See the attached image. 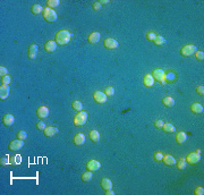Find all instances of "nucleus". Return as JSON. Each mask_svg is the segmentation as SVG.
<instances>
[{"mask_svg":"<svg viewBox=\"0 0 204 195\" xmlns=\"http://www.w3.org/2000/svg\"><path fill=\"white\" fill-rule=\"evenodd\" d=\"M162 129L166 132V133H175V130H176V128H175V126L173 125H171V124L169 123H164L162 126Z\"/></svg>","mask_w":204,"mask_h":195,"instance_id":"cd10ccee","label":"nucleus"},{"mask_svg":"<svg viewBox=\"0 0 204 195\" xmlns=\"http://www.w3.org/2000/svg\"><path fill=\"white\" fill-rule=\"evenodd\" d=\"M200 160H201L200 153H197V152H192V153H189L188 155H187L186 162L189 164H196L200 162Z\"/></svg>","mask_w":204,"mask_h":195,"instance_id":"423d86ee","label":"nucleus"},{"mask_svg":"<svg viewBox=\"0 0 204 195\" xmlns=\"http://www.w3.org/2000/svg\"><path fill=\"white\" fill-rule=\"evenodd\" d=\"M7 73H8V70H7V68L4 66L0 67V76L4 77V76H7Z\"/></svg>","mask_w":204,"mask_h":195,"instance_id":"79ce46f5","label":"nucleus"},{"mask_svg":"<svg viewBox=\"0 0 204 195\" xmlns=\"http://www.w3.org/2000/svg\"><path fill=\"white\" fill-rule=\"evenodd\" d=\"M92 177H93V175H92V171H86V172H84V174L82 175V180L83 182H85V183H87V182H90V180L92 179Z\"/></svg>","mask_w":204,"mask_h":195,"instance_id":"2f4dec72","label":"nucleus"},{"mask_svg":"<svg viewBox=\"0 0 204 195\" xmlns=\"http://www.w3.org/2000/svg\"><path fill=\"white\" fill-rule=\"evenodd\" d=\"M71 107L74 110H76V111H82V109H83V104H82L81 101H74V102L71 103Z\"/></svg>","mask_w":204,"mask_h":195,"instance_id":"473e14b6","label":"nucleus"},{"mask_svg":"<svg viewBox=\"0 0 204 195\" xmlns=\"http://www.w3.org/2000/svg\"><path fill=\"white\" fill-rule=\"evenodd\" d=\"M152 76L154 80H157L158 82H160L161 84H166V72L162 69H154L153 70Z\"/></svg>","mask_w":204,"mask_h":195,"instance_id":"39448f33","label":"nucleus"},{"mask_svg":"<svg viewBox=\"0 0 204 195\" xmlns=\"http://www.w3.org/2000/svg\"><path fill=\"white\" fill-rule=\"evenodd\" d=\"M90 140H91L92 142H94V143H97V142H99L100 141V134H99V132L98 130H91L90 132Z\"/></svg>","mask_w":204,"mask_h":195,"instance_id":"a878e982","label":"nucleus"},{"mask_svg":"<svg viewBox=\"0 0 204 195\" xmlns=\"http://www.w3.org/2000/svg\"><path fill=\"white\" fill-rule=\"evenodd\" d=\"M104 94L107 95V97H112L113 94H115V88L111 86H108L107 88H106V92H104Z\"/></svg>","mask_w":204,"mask_h":195,"instance_id":"e433bc0d","label":"nucleus"},{"mask_svg":"<svg viewBox=\"0 0 204 195\" xmlns=\"http://www.w3.org/2000/svg\"><path fill=\"white\" fill-rule=\"evenodd\" d=\"M59 4H60V1H59V0H48V1H46V7L52 9V8L58 7Z\"/></svg>","mask_w":204,"mask_h":195,"instance_id":"c756f323","label":"nucleus"},{"mask_svg":"<svg viewBox=\"0 0 204 195\" xmlns=\"http://www.w3.org/2000/svg\"><path fill=\"white\" fill-rule=\"evenodd\" d=\"M176 77H177V75L173 70L166 72V83H173L176 81Z\"/></svg>","mask_w":204,"mask_h":195,"instance_id":"412c9836","label":"nucleus"},{"mask_svg":"<svg viewBox=\"0 0 204 195\" xmlns=\"http://www.w3.org/2000/svg\"><path fill=\"white\" fill-rule=\"evenodd\" d=\"M17 137H18V140L24 141V140H26V137H27V134H26L25 130H20V132L17 133Z\"/></svg>","mask_w":204,"mask_h":195,"instance_id":"4c0bfd02","label":"nucleus"},{"mask_svg":"<svg viewBox=\"0 0 204 195\" xmlns=\"http://www.w3.org/2000/svg\"><path fill=\"white\" fill-rule=\"evenodd\" d=\"M186 140H187V134L185 133V132H180L176 135V141H177V143L178 144H183L186 142Z\"/></svg>","mask_w":204,"mask_h":195,"instance_id":"393cba45","label":"nucleus"},{"mask_svg":"<svg viewBox=\"0 0 204 195\" xmlns=\"http://www.w3.org/2000/svg\"><path fill=\"white\" fill-rule=\"evenodd\" d=\"M196 91H197V93H199L200 95H202V97L204 95V87L203 86H199L196 88Z\"/></svg>","mask_w":204,"mask_h":195,"instance_id":"de8ad7c7","label":"nucleus"},{"mask_svg":"<svg viewBox=\"0 0 204 195\" xmlns=\"http://www.w3.org/2000/svg\"><path fill=\"white\" fill-rule=\"evenodd\" d=\"M46 124L43 123V122H39V123L36 124V128L39 129V130H44L46 129Z\"/></svg>","mask_w":204,"mask_h":195,"instance_id":"a19ab883","label":"nucleus"},{"mask_svg":"<svg viewBox=\"0 0 204 195\" xmlns=\"http://www.w3.org/2000/svg\"><path fill=\"white\" fill-rule=\"evenodd\" d=\"M162 103L167 108H171V107L175 106V99L171 97H166L162 99Z\"/></svg>","mask_w":204,"mask_h":195,"instance_id":"5701e85b","label":"nucleus"},{"mask_svg":"<svg viewBox=\"0 0 204 195\" xmlns=\"http://www.w3.org/2000/svg\"><path fill=\"white\" fill-rule=\"evenodd\" d=\"M195 57H196V59H197V60L203 62L204 60V52L203 51H196L195 52Z\"/></svg>","mask_w":204,"mask_h":195,"instance_id":"ea45409f","label":"nucleus"},{"mask_svg":"<svg viewBox=\"0 0 204 195\" xmlns=\"http://www.w3.org/2000/svg\"><path fill=\"white\" fill-rule=\"evenodd\" d=\"M24 141H22V140H16V141H11L8 145V148H9L10 151H20L23 146H24Z\"/></svg>","mask_w":204,"mask_h":195,"instance_id":"0eeeda50","label":"nucleus"},{"mask_svg":"<svg viewBox=\"0 0 204 195\" xmlns=\"http://www.w3.org/2000/svg\"><path fill=\"white\" fill-rule=\"evenodd\" d=\"M197 51V48L196 46H194V44H188V46H185L182 48V50H180V53H182V56L184 57H190L195 55V52Z\"/></svg>","mask_w":204,"mask_h":195,"instance_id":"20e7f679","label":"nucleus"},{"mask_svg":"<svg viewBox=\"0 0 204 195\" xmlns=\"http://www.w3.org/2000/svg\"><path fill=\"white\" fill-rule=\"evenodd\" d=\"M2 123L5 126H11V125H14L15 123V118H14V116L13 115H10V113H7L4 116V118H2Z\"/></svg>","mask_w":204,"mask_h":195,"instance_id":"dca6fc26","label":"nucleus"},{"mask_svg":"<svg viewBox=\"0 0 204 195\" xmlns=\"http://www.w3.org/2000/svg\"><path fill=\"white\" fill-rule=\"evenodd\" d=\"M57 44L56 41H48L46 42V44H44V50L46 52H49V53H52V52H55V50L57 49Z\"/></svg>","mask_w":204,"mask_h":195,"instance_id":"2eb2a0df","label":"nucleus"},{"mask_svg":"<svg viewBox=\"0 0 204 195\" xmlns=\"http://www.w3.org/2000/svg\"><path fill=\"white\" fill-rule=\"evenodd\" d=\"M31 10H32V13H33L34 15H39L41 13H43V8H42V6L41 5L35 4V5H33L31 7Z\"/></svg>","mask_w":204,"mask_h":195,"instance_id":"bb28decb","label":"nucleus"},{"mask_svg":"<svg viewBox=\"0 0 204 195\" xmlns=\"http://www.w3.org/2000/svg\"><path fill=\"white\" fill-rule=\"evenodd\" d=\"M101 5H106V4H109V1L108 0H103V1H99Z\"/></svg>","mask_w":204,"mask_h":195,"instance_id":"8fccbe9b","label":"nucleus"},{"mask_svg":"<svg viewBox=\"0 0 204 195\" xmlns=\"http://www.w3.org/2000/svg\"><path fill=\"white\" fill-rule=\"evenodd\" d=\"M103 44L104 46L109 49V50H113V49H117L118 46H119V43H118L117 40H115V39H112V38H109V39H106L104 42H103Z\"/></svg>","mask_w":204,"mask_h":195,"instance_id":"6e6552de","label":"nucleus"},{"mask_svg":"<svg viewBox=\"0 0 204 195\" xmlns=\"http://www.w3.org/2000/svg\"><path fill=\"white\" fill-rule=\"evenodd\" d=\"M194 194L195 195H203L204 194V188L203 187H197L195 192H194Z\"/></svg>","mask_w":204,"mask_h":195,"instance_id":"37998d69","label":"nucleus"},{"mask_svg":"<svg viewBox=\"0 0 204 195\" xmlns=\"http://www.w3.org/2000/svg\"><path fill=\"white\" fill-rule=\"evenodd\" d=\"M101 8H102V5L99 2V1H97V2L93 4V9H94V10H100Z\"/></svg>","mask_w":204,"mask_h":195,"instance_id":"c03bdc74","label":"nucleus"},{"mask_svg":"<svg viewBox=\"0 0 204 195\" xmlns=\"http://www.w3.org/2000/svg\"><path fill=\"white\" fill-rule=\"evenodd\" d=\"M38 52H39L38 46H36V44H31V46H28V55H27V57L30 58L31 60H34L36 58V56H38Z\"/></svg>","mask_w":204,"mask_h":195,"instance_id":"f8f14e48","label":"nucleus"},{"mask_svg":"<svg viewBox=\"0 0 204 195\" xmlns=\"http://www.w3.org/2000/svg\"><path fill=\"white\" fill-rule=\"evenodd\" d=\"M73 142L75 145L77 146H80V145H83V144L85 143V135L83 133H77L75 136H74V140H73Z\"/></svg>","mask_w":204,"mask_h":195,"instance_id":"ddd939ff","label":"nucleus"},{"mask_svg":"<svg viewBox=\"0 0 204 195\" xmlns=\"http://www.w3.org/2000/svg\"><path fill=\"white\" fill-rule=\"evenodd\" d=\"M36 116L41 119H44L46 117H49V109H48V107H46V106L39 107L38 110H36Z\"/></svg>","mask_w":204,"mask_h":195,"instance_id":"9b49d317","label":"nucleus"},{"mask_svg":"<svg viewBox=\"0 0 204 195\" xmlns=\"http://www.w3.org/2000/svg\"><path fill=\"white\" fill-rule=\"evenodd\" d=\"M177 164V168H178L179 170H184L185 168H186V164H187V162H186V159H184V158H180V159L176 162Z\"/></svg>","mask_w":204,"mask_h":195,"instance_id":"7c9ffc66","label":"nucleus"},{"mask_svg":"<svg viewBox=\"0 0 204 195\" xmlns=\"http://www.w3.org/2000/svg\"><path fill=\"white\" fill-rule=\"evenodd\" d=\"M162 161H163V164H166V166H175V164H176V162H177V161L175 160V158H173L172 155H170V154L163 155Z\"/></svg>","mask_w":204,"mask_h":195,"instance_id":"6ab92c4d","label":"nucleus"},{"mask_svg":"<svg viewBox=\"0 0 204 195\" xmlns=\"http://www.w3.org/2000/svg\"><path fill=\"white\" fill-rule=\"evenodd\" d=\"M155 38H157V33H155V32H148V33H146V39H148V41H154V39H155Z\"/></svg>","mask_w":204,"mask_h":195,"instance_id":"c9c22d12","label":"nucleus"},{"mask_svg":"<svg viewBox=\"0 0 204 195\" xmlns=\"http://www.w3.org/2000/svg\"><path fill=\"white\" fill-rule=\"evenodd\" d=\"M163 122L162 120H161V119H159V120H157V122H155V124H154V125H155V127H157V128H162V126H163Z\"/></svg>","mask_w":204,"mask_h":195,"instance_id":"49530a36","label":"nucleus"},{"mask_svg":"<svg viewBox=\"0 0 204 195\" xmlns=\"http://www.w3.org/2000/svg\"><path fill=\"white\" fill-rule=\"evenodd\" d=\"M10 83H11V77L10 76H4L1 77V85H9Z\"/></svg>","mask_w":204,"mask_h":195,"instance_id":"f704fd0d","label":"nucleus"},{"mask_svg":"<svg viewBox=\"0 0 204 195\" xmlns=\"http://www.w3.org/2000/svg\"><path fill=\"white\" fill-rule=\"evenodd\" d=\"M1 166H6V164H9L10 161H8V157H4V158H1Z\"/></svg>","mask_w":204,"mask_h":195,"instance_id":"a18cd8bd","label":"nucleus"},{"mask_svg":"<svg viewBox=\"0 0 204 195\" xmlns=\"http://www.w3.org/2000/svg\"><path fill=\"white\" fill-rule=\"evenodd\" d=\"M101 187L103 190H112V182L110 179H108V178H103L101 180Z\"/></svg>","mask_w":204,"mask_h":195,"instance_id":"b1692460","label":"nucleus"},{"mask_svg":"<svg viewBox=\"0 0 204 195\" xmlns=\"http://www.w3.org/2000/svg\"><path fill=\"white\" fill-rule=\"evenodd\" d=\"M9 93L10 88L8 85H1V87H0V99L1 100H6L9 95Z\"/></svg>","mask_w":204,"mask_h":195,"instance_id":"4468645a","label":"nucleus"},{"mask_svg":"<svg viewBox=\"0 0 204 195\" xmlns=\"http://www.w3.org/2000/svg\"><path fill=\"white\" fill-rule=\"evenodd\" d=\"M100 39H101V34H100L99 32H93V33H91V34L88 35V42H90L91 44L98 43V42L100 41Z\"/></svg>","mask_w":204,"mask_h":195,"instance_id":"a211bd4d","label":"nucleus"},{"mask_svg":"<svg viewBox=\"0 0 204 195\" xmlns=\"http://www.w3.org/2000/svg\"><path fill=\"white\" fill-rule=\"evenodd\" d=\"M153 158H154V160L157 161V162H159V161H162V158H163V154L162 152H155L154 153V155H153Z\"/></svg>","mask_w":204,"mask_h":195,"instance_id":"58836bf2","label":"nucleus"},{"mask_svg":"<svg viewBox=\"0 0 204 195\" xmlns=\"http://www.w3.org/2000/svg\"><path fill=\"white\" fill-rule=\"evenodd\" d=\"M106 194L107 195H115V192L112 190H106Z\"/></svg>","mask_w":204,"mask_h":195,"instance_id":"09e8293b","label":"nucleus"},{"mask_svg":"<svg viewBox=\"0 0 204 195\" xmlns=\"http://www.w3.org/2000/svg\"><path fill=\"white\" fill-rule=\"evenodd\" d=\"M44 132V135H46V137H52V136H55L56 134H58V128L56 127H46V129L43 130Z\"/></svg>","mask_w":204,"mask_h":195,"instance_id":"aec40b11","label":"nucleus"},{"mask_svg":"<svg viewBox=\"0 0 204 195\" xmlns=\"http://www.w3.org/2000/svg\"><path fill=\"white\" fill-rule=\"evenodd\" d=\"M101 168V164L98 161V160H91L88 161L86 164V169L94 172V171H98V170Z\"/></svg>","mask_w":204,"mask_h":195,"instance_id":"1a4fd4ad","label":"nucleus"},{"mask_svg":"<svg viewBox=\"0 0 204 195\" xmlns=\"http://www.w3.org/2000/svg\"><path fill=\"white\" fill-rule=\"evenodd\" d=\"M70 32L67 30H61V31L57 32L56 36H55V41L58 46H66L70 41Z\"/></svg>","mask_w":204,"mask_h":195,"instance_id":"f257e3e1","label":"nucleus"},{"mask_svg":"<svg viewBox=\"0 0 204 195\" xmlns=\"http://www.w3.org/2000/svg\"><path fill=\"white\" fill-rule=\"evenodd\" d=\"M43 18L46 20V22H49V23H52V22H56L58 20V15H57V13L53 9H51V8H44L43 9Z\"/></svg>","mask_w":204,"mask_h":195,"instance_id":"7ed1b4c3","label":"nucleus"},{"mask_svg":"<svg viewBox=\"0 0 204 195\" xmlns=\"http://www.w3.org/2000/svg\"><path fill=\"white\" fill-rule=\"evenodd\" d=\"M190 110H192V112L196 113V115L202 113L204 111L203 106H202V104H200V103H193V104L190 106Z\"/></svg>","mask_w":204,"mask_h":195,"instance_id":"4be33fe9","label":"nucleus"},{"mask_svg":"<svg viewBox=\"0 0 204 195\" xmlns=\"http://www.w3.org/2000/svg\"><path fill=\"white\" fill-rule=\"evenodd\" d=\"M20 162H22V157H20V154H17V155H15V157H13L11 160H10V164H14V166L20 164Z\"/></svg>","mask_w":204,"mask_h":195,"instance_id":"72a5a7b5","label":"nucleus"},{"mask_svg":"<svg viewBox=\"0 0 204 195\" xmlns=\"http://www.w3.org/2000/svg\"><path fill=\"white\" fill-rule=\"evenodd\" d=\"M93 98H94V100H95V102L97 103H100V104H102V103H106L107 102V95L104 94L103 92H101V91H97V92H94V94H93Z\"/></svg>","mask_w":204,"mask_h":195,"instance_id":"9d476101","label":"nucleus"},{"mask_svg":"<svg viewBox=\"0 0 204 195\" xmlns=\"http://www.w3.org/2000/svg\"><path fill=\"white\" fill-rule=\"evenodd\" d=\"M154 44L155 46H164L166 43H167V40L163 38V36H160V35H157V38L154 39Z\"/></svg>","mask_w":204,"mask_h":195,"instance_id":"c85d7f7f","label":"nucleus"},{"mask_svg":"<svg viewBox=\"0 0 204 195\" xmlns=\"http://www.w3.org/2000/svg\"><path fill=\"white\" fill-rule=\"evenodd\" d=\"M87 122V112L85 111H80L76 116L74 117V125L77 127H81L84 126Z\"/></svg>","mask_w":204,"mask_h":195,"instance_id":"f03ea898","label":"nucleus"},{"mask_svg":"<svg viewBox=\"0 0 204 195\" xmlns=\"http://www.w3.org/2000/svg\"><path fill=\"white\" fill-rule=\"evenodd\" d=\"M154 82H155V80L153 78V76L151 75V74H146V75L144 76V78H143V84H144L146 87L153 86Z\"/></svg>","mask_w":204,"mask_h":195,"instance_id":"f3484780","label":"nucleus"}]
</instances>
